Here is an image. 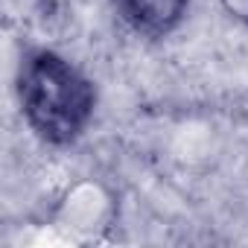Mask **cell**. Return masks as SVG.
Here are the masks:
<instances>
[{
    "mask_svg": "<svg viewBox=\"0 0 248 248\" xmlns=\"http://www.w3.org/2000/svg\"><path fill=\"white\" fill-rule=\"evenodd\" d=\"M219 6L231 21H236L239 27L248 30V0H219Z\"/></svg>",
    "mask_w": 248,
    "mask_h": 248,
    "instance_id": "4",
    "label": "cell"
},
{
    "mask_svg": "<svg viewBox=\"0 0 248 248\" xmlns=\"http://www.w3.org/2000/svg\"><path fill=\"white\" fill-rule=\"evenodd\" d=\"M18 105L30 132L47 146H73L93 123L96 85L67 56L35 47L18 64Z\"/></svg>",
    "mask_w": 248,
    "mask_h": 248,
    "instance_id": "1",
    "label": "cell"
},
{
    "mask_svg": "<svg viewBox=\"0 0 248 248\" xmlns=\"http://www.w3.org/2000/svg\"><path fill=\"white\" fill-rule=\"evenodd\" d=\"M56 225L67 231L76 239H96L114 225L117 216V199L114 193L93 181V178H79L64 190V196L56 204Z\"/></svg>",
    "mask_w": 248,
    "mask_h": 248,
    "instance_id": "2",
    "label": "cell"
},
{
    "mask_svg": "<svg viewBox=\"0 0 248 248\" xmlns=\"http://www.w3.org/2000/svg\"><path fill=\"white\" fill-rule=\"evenodd\" d=\"M114 9L132 32L143 38H167L184 24L190 0H114Z\"/></svg>",
    "mask_w": 248,
    "mask_h": 248,
    "instance_id": "3",
    "label": "cell"
}]
</instances>
